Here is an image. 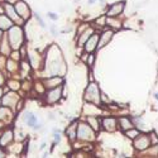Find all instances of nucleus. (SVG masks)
<instances>
[{"label":"nucleus","mask_w":158,"mask_h":158,"mask_svg":"<svg viewBox=\"0 0 158 158\" xmlns=\"http://www.w3.org/2000/svg\"><path fill=\"white\" fill-rule=\"evenodd\" d=\"M9 39H10V43H12L13 47L20 46V43H22V30H20V28L14 27L13 29L10 30Z\"/></svg>","instance_id":"obj_1"},{"label":"nucleus","mask_w":158,"mask_h":158,"mask_svg":"<svg viewBox=\"0 0 158 158\" xmlns=\"http://www.w3.org/2000/svg\"><path fill=\"white\" fill-rule=\"evenodd\" d=\"M85 99L89 101H94V103H99V89H97V86L95 83H91L87 87Z\"/></svg>","instance_id":"obj_2"},{"label":"nucleus","mask_w":158,"mask_h":158,"mask_svg":"<svg viewBox=\"0 0 158 158\" xmlns=\"http://www.w3.org/2000/svg\"><path fill=\"white\" fill-rule=\"evenodd\" d=\"M77 135L81 139H89L92 137V130H91L90 126H87L86 124H80L79 129H77Z\"/></svg>","instance_id":"obj_3"},{"label":"nucleus","mask_w":158,"mask_h":158,"mask_svg":"<svg viewBox=\"0 0 158 158\" xmlns=\"http://www.w3.org/2000/svg\"><path fill=\"white\" fill-rule=\"evenodd\" d=\"M148 144H149V139H148V137H146V135H138V139H135V142H134L135 148L140 149V150L147 148Z\"/></svg>","instance_id":"obj_4"},{"label":"nucleus","mask_w":158,"mask_h":158,"mask_svg":"<svg viewBox=\"0 0 158 158\" xmlns=\"http://www.w3.org/2000/svg\"><path fill=\"white\" fill-rule=\"evenodd\" d=\"M99 36L97 34H94L91 38H89V39L86 41V46H85V50L87 52H91V51H94L95 48H96V44H97V42H99Z\"/></svg>","instance_id":"obj_5"},{"label":"nucleus","mask_w":158,"mask_h":158,"mask_svg":"<svg viewBox=\"0 0 158 158\" xmlns=\"http://www.w3.org/2000/svg\"><path fill=\"white\" fill-rule=\"evenodd\" d=\"M15 10H17V13L19 14V15H22L24 17V18H28L29 17V8L24 4L23 1H19V3H17V5H15Z\"/></svg>","instance_id":"obj_6"},{"label":"nucleus","mask_w":158,"mask_h":158,"mask_svg":"<svg viewBox=\"0 0 158 158\" xmlns=\"http://www.w3.org/2000/svg\"><path fill=\"white\" fill-rule=\"evenodd\" d=\"M123 9H124V3H117V4H114L110 9H109L108 15L109 17L118 15V14H120L123 12Z\"/></svg>","instance_id":"obj_7"},{"label":"nucleus","mask_w":158,"mask_h":158,"mask_svg":"<svg viewBox=\"0 0 158 158\" xmlns=\"http://www.w3.org/2000/svg\"><path fill=\"white\" fill-rule=\"evenodd\" d=\"M61 96V89H55V90H52L48 92L47 95V101L48 103H56V101L58 100V97Z\"/></svg>","instance_id":"obj_8"},{"label":"nucleus","mask_w":158,"mask_h":158,"mask_svg":"<svg viewBox=\"0 0 158 158\" xmlns=\"http://www.w3.org/2000/svg\"><path fill=\"white\" fill-rule=\"evenodd\" d=\"M111 37H113V32H111V30L104 32V33H103V37H101V39H100V43H99V46H97V50L103 48L104 46L109 41H110V38H111Z\"/></svg>","instance_id":"obj_9"},{"label":"nucleus","mask_w":158,"mask_h":158,"mask_svg":"<svg viewBox=\"0 0 158 158\" xmlns=\"http://www.w3.org/2000/svg\"><path fill=\"white\" fill-rule=\"evenodd\" d=\"M12 27V20L8 15H0V29H8Z\"/></svg>","instance_id":"obj_10"},{"label":"nucleus","mask_w":158,"mask_h":158,"mask_svg":"<svg viewBox=\"0 0 158 158\" xmlns=\"http://www.w3.org/2000/svg\"><path fill=\"white\" fill-rule=\"evenodd\" d=\"M24 119H26V121H27V124L29 125V126H36L37 125V118H36V115H33L32 113H27L26 115H24Z\"/></svg>","instance_id":"obj_11"},{"label":"nucleus","mask_w":158,"mask_h":158,"mask_svg":"<svg viewBox=\"0 0 158 158\" xmlns=\"http://www.w3.org/2000/svg\"><path fill=\"white\" fill-rule=\"evenodd\" d=\"M119 123H120V126L124 129V130L125 129H130L133 126V124L130 123V120H129L128 118H120L119 119Z\"/></svg>","instance_id":"obj_12"},{"label":"nucleus","mask_w":158,"mask_h":158,"mask_svg":"<svg viewBox=\"0 0 158 158\" xmlns=\"http://www.w3.org/2000/svg\"><path fill=\"white\" fill-rule=\"evenodd\" d=\"M10 140H12V132H6L4 135L1 137V139H0V146H4L6 143H9Z\"/></svg>","instance_id":"obj_13"},{"label":"nucleus","mask_w":158,"mask_h":158,"mask_svg":"<svg viewBox=\"0 0 158 158\" xmlns=\"http://www.w3.org/2000/svg\"><path fill=\"white\" fill-rule=\"evenodd\" d=\"M114 124H115L114 119H105L104 120V126H105V129H108V130H113L115 128Z\"/></svg>","instance_id":"obj_14"},{"label":"nucleus","mask_w":158,"mask_h":158,"mask_svg":"<svg viewBox=\"0 0 158 158\" xmlns=\"http://www.w3.org/2000/svg\"><path fill=\"white\" fill-rule=\"evenodd\" d=\"M5 10H6V15H8L9 18L15 19V14H14V8H13V6L6 5V6H5Z\"/></svg>","instance_id":"obj_15"},{"label":"nucleus","mask_w":158,"mask_h":158,"mask_svg":"<svg viewBox=\"0 0 158 158\" xmlns=\"http://www.w3.org/2000/svg\"><path fill=\"white\" fill-rule=\"evenodd\" d=\"M75 128H76V125H71V128H68L67 129V134H70V138L71 139H75V135H77V130L75 132Z\"/></svg>","instance_id":"obj_16"},{"label":"nucleus","mask_w":158,"mask_h":158,"mask_svg":"<svg viewBox=\"0 0 158 158\" xmlns=\"http://www.w3.org/2000/svg\"><path fill=\"white\" fill-rule=\"evenodd\" d=\"M106 24H109V26H111V27H115V28H120V23L117 22V20H114L113 18H108Z\"/></svg>","instance_id":"obj_17"},{"label":"nucleus","mask_w":158,"mask_h":158,"mask_svg":"<svg viewBox=\"0 0 158 158\" xmlns=\"http://www.w3.org/2000/svg\"><path fill=\"white\" fill-rule=\"evenodd\" d=\"M90 32H91V30H90ZM90 32H85V33H83V36H82L81 38H80V41H79V43H80L79 46H82L87 39H89V37H90Z\"/></svg>","instance_id":"obj_18"},{"label":"nucleus","mask_w":158,"mask_h":158,"mask_svg":"<svg viewBox=\"0 0 158 158\" xmlns=\"http://www.w3.org/2000/svg\"><path fill=\"white\" fill-rule=\"evenodd\" d=\"M87 121L92 124V128L95 129V130H97V129H99V123H97L96 119H94V118H89V119H87Z\"/></svg>","instance_id":"obj_19"},{"label":"nucleus","mask_w":158,"mask_h":158,"mask_svg":"<svg viewBox=\"0 0 158 158\" xmlns=\"http://www.w3.org/2000/svg\"><path fill=\"white\" fill-rule=\"evenodd\" d=\"M126 135L134 139L135 137H138V135H139V132H138V130H128V132H126Z\"/></svg>","instance_id":"obj_20"},{"label":"nucleus","mask_w":158,"mask_h":158,"mask_svg":"<svg viewBox=\"0 0 158 158\" xmlns=\"http://www.w3.org/2000/svg\"><path fill=\"white\" fill-rule=\"evenodd\" d=\"M48 17H50L51 19H53V20H57V18H58V17L56 15L55 13H48Z\"/></svg>","instance_id":"obj_21"},{"label":"nucleus","mask_w":158,"mask_h":158,"mask_svg":"<svg viewBox=\"0 0 158 158\" xmlns=\"http://www.w3.org/2000/svg\"><path fill=\"white\" fill-rule=\"evenodd\" d=\"M92 63H94V57H92V56H90V58H89V65L91 66Z\"/></svg>","instance_id":"obj_22"},{"label":"nucleus","mask_w":158,"mask_h":158,"mask_svg":"<svg viewBox=\"0 0 158 158\" xmlns=\"http://www.w3.org/2000/svg\"><path fill=\"white\" fill-rule=\"evenodd\" d=\"M59 139H61V137H59L58 134L55 135V142H59Z\"/></svg>","instance_id":"obj_23"},{"label":"nucleus","mask_w":158,"mask_h":158,"mask_svg":"<svg viewBox=\"0 0 158 158\" xmlns=\"http://www.w3.org/2000/svg\"><path fill=\"white\" fill-rule=\"evenodd\" d=\"M3 82H4V79L1 77V73H0V86L3 85Z\"/></svg>","instance_id":"obj_24"},{"label":"nucleus","mask_w":158,"mask_h":158,"mask_svg":"<svg viewBox=\"0 0 158 158\" xmlns=\"http://www.w3.org/2000/svg\"><path fill=\"white\" fill-rule=\"evenodd\" d=\"M154 97H156V99L158 100V92H156V94H154Z\"/></svg>","instance_id":"obj_25"},{"label":"nucleus","mask_w":158,"mask_h":158,"mask_svg":"<svg viewBox=\"0 0 158 158\" xmlns=\"http://www.w3.org/2000/svg\"><path fill=\"white\" fill-rule=\"evenodd\" d=\"M0 157H4V153H3L1 150H0Z\"/></svg>","instance_id":"obj_26"},{"label":"nucleus","mask_w":158,"mask_h":158,"mask_svg":"<svg viewBox=\"0 0 158 158\" xmlns=\"http://www.w3.org/2000/svg\"><path fill=\"white\" fill-rule=\"evenodd\" d=\"M89 3L90 4H92V3H95V0H89Z\"/></svg>","instance_id":"obj_27"},{"label":"nucleus","mask_w":158,"mask_h":158,"mask_svg":"<svg viewBox=\"0 0 158 158\" xmlns=\"http://www.w3.org/2000/svg\"><path fill=\"white\" fill-rule=\"evenodd\" d=\"M6 1H9V3H13V1H17V0H6Z\"/></svg>","instance_id":"obj_28"},{"label":"nucleus","mask_w":158,"mask_h":158,"mask_svg":"<svg viewBox=\"0 0 158 158\" xmlns=\"http://www.w3.org/2000/svg\"><path fill=\"white\" fill-rule=\"evenodd\" d=\"M1 95H3V91H1V89H0V96H1Z\"/></svg>","instance_id":"obj_29"},{"label":"nucleus","mask_w":158,"mask_h":158,"mask_svg":"<svg viewBox=\"0 0 158 158\" xmlns=\"http://www.w3.org/2000/svg\"><path fill=\"white\" fill-rule=\"evenodd\" d=\"M0 36H1V32H0Z\"/></svg>","instance_id":"obj_30"}]
</instances>
